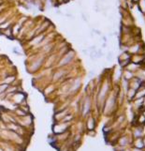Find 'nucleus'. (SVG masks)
<instances>
[{"label":"nucleus","instance_id":"obj_1","mask_svg":"<svg viewBox=\"0 0 145 151\" xmlns=\"http://www.w3.org/2000/svg\"><path fill=\"white\" fill-rule=\"evenodd\" d=\"M131 62L141 66V65L145 62V56L143 55H141V54L131 55Z\"/></svg>","mask_w":145,"mask_h":151},{"label":"nucleus","instance_id":"obj_2","mask_svg":"<svg viewBox=\"0 0 145 151\" xmlns=\"http://www.w3.org/2000/svg\"><path fill=\"white\" fill-rule=\"evenodd\" d=\"M141 83H142V81H141V80H140L137 76H135L131 81H129V87L137 91V90L141 87Z\"/></svg>","mask_w":145,"mask_h":151},{"label":"nucleus","instance_id":"obj_3","mask_svg":"<svg viewBox=\"0 0 145 151\" xmlns=\"http://www.w3.org/2000/svg\"><path fill=\"white\" fill-rule=\"evenodd\" d=\"M142 127H143V126L137 125V126L133 129L132 135H133L134 139H136V138H142V136H143V129H142Z\"/></svg>","mask_w":145,"mask_h":151},{"label":"nucleus","instance_id":"obj_4","mask_svg":"<svg viewBox=\"0 0 145 151\" xmlns=\"http://www.w3.org/2000/svg\"><path fill=\"white\" fill-rule=\"evenodd\" d=\"M135 76L136 75H135L134 72H130V71H128L126 69H124V71L122 72V78L126 80V81H128V82L131 81Z\"/></svg>","mask_w":145,"mask_h":151},{"label":"nucleus","instance_id":"obj_5","mask_svg":"<svg viewBox=\"0 0 145 151\" xmlns=\"http://www.w3.org/2000/svg\"><path fill=\"white\" fill-rule=\"evenodd\" d=\"M133 146L136 148H140V149H143V142H142V138H136L133 141Z\"/></svg>","mask_w":145,"mask_h":151},{"label":"nucleus","instance_id":"obj_6","mask_svg":"<svg viewBox=\"0 0 145 151\" xmlns=\"http://www.w3.org/2000/svg\"><path fill=\"white\" fill-rule=\"evenodd\" d=\"M141 65H138V64H135V63H132V62H131V63H130V64H129L126 69L135 73L136 72H138V71L140 70V68H141Z\"/></svg>","mask_w":145,"mask_h":151},{"label":"nucleus","instance_id":"obj_7","mask_svg":"<svg viewBox=\"0 0 145 151\" xmlns=\"http://www.w3.org/2000/svg\"><path fill=\"white\" fill-rule=\"evenodd\" d=\"M136 90H134V89H132V88H128V90L126 91V96H127V99H129V100H132L133 101V99H135V96H136Z\"/></svg>","mask_w":145,"mask_h":151},{"label":"nucleus","instance_id":"obj_8","mask_svg":"<svg viewBox=\"0 0 145 151\" xmlns=\"http://www.w3.org/2000/svg\"><path fill=\"white\" fill-rule=\"evenodd\" d=\"M129 144V140L126 136H123L121 139H120V142H119V145L122 146L123 147H126V146H127Z\"/></svg>","mask_w":145,"mask_h":151},{"label":"nucleus","instance_id":"obj_9","mask_svg":"<svg viewBox=\"0 0 145 151\" xmlns=\"http://www.w3.org/2000/svg\"><path fill=\"white\" fill-rule=\"evenodd\" d=\"M137 125H140V126H143L145 124V116L142 114H140V115L138 116V119H137Z\"/></svg>","mask_w":145,"mask_h":151},{"label":"nucleus","instance_id":"obj_10","mask_svg":"<svg viewBox=\"0 0 145 151\" xmlns=\"http://www.w3.org/2000/svg\"><path fill=\"white\" fill-rule=\"evenodd\" d=\"M126 59H131V55L128 54V53H123V54L121 55V56L119 57V60H120V61L126 60Z\"/></svg>","mask_w":145,"mask_h":151},{"label":"nucleus","instance_id":"obj_11","mask_svg":"<svg viewBox=\"0 0 145 151\" xmlns=\"http://www.w3.org/2000/svg\"><path fill=\"white\" fill-rule=\"evenodd\" d=\"M131 63V59H126V60H123V61H120V66L121 68L123 69H126L129 64Z\"/></svg>","mask_w":145,"mask_h":151},{"label":"nucleus","instance_id":"obj_12","mask_svg":"<svg viewBox=\"0 0 145 151\" xmlns=\"http://www.w3.org/2000/svg\"><path fill=\"white\" fill-rule=\"evenodd\" d=\"M139 5H140V8L142 12H145V0H140L139 1Z\"/></svg>","mask_w":145,"mask_h":151},{"label":"nucleus","instance_id":"obj_13","mask_svg":"<svg viewBox=\"0 0 145 151\" xmlns=\"http://www.w3.org/2000/svg\"><path fill=\"white\" fill-rule=\"evenodd\" d=\"M71 59H72V56H67V57L63 60V62H62L61 64H67V63H69V60H71Z\"/></svg>","mask_w":145,"mask_h":151},{"label":"nucleus","instance_id":"obj_14","mask_svg":"<svg viewBox=\"0 0 145 151\" xmlns=\"http://www.w3.org/2000/svg\"><path fill=\"white\" fill-rule=\"evenodd\" d=\"M112 58H113V53H112V52H110V53L107 55V60H108V61H111V60H112Z\"/></svg>","mask_w":145,"mask_h":151},{"label":"nucleus","instance_id":"obj_15","mask_svg":"<svg viewBox=\"0 0 145 151\" xmlns=\"http://www.w3.org/2000/svg\"><path fill=\"white\" fill-rule=\"evenodd\" d=\"M132 151H142V149H140V148H136V147H133Z\"/></svg>","mask_w":145,"mask_h":151},{"label":"nucleus","instance_id":"obj_16","mask_svg":"<svg viewBox=\"0 0 145 151\" xmlns=\"http://www.w3.org/2000/svg\"><path fill=\"white\" fill-rule=\"evenodd\" d=\"M142 108H145V97H143V99H142Z\"/></svg>","mask_w":145,"mask_h":151},{"label":"nucleus","instance_id":"obj_17","mask_svg":"<svg viewBox=\"0 0 145 151\" xmlns=\"http://www.w3.org/2000/svg\"><path fill=\"white\" fill-rule=\"evenodd\" d=\"M142 142H143V147H144V148H145V136L144 137H142Z\"/></svg>","mask_w":145,"mask_h":151},{"label":"nucleus","instance_id":"obj_18","mask_svg":"<svg viewBox=\"0 0 145 151\" xmlns=\"http://www.w3.org/2000/svg\"><path fill=\"white\" fill-rule=\"evenodd\" d=\"M142 109H143V111L141 112V114H142V115H143L145 116V108H142Z\"/></svg>","mask_w":145,"mask_h":151},{"label":"nucleus","instance_id":"obj_19","mask_svg":"<svg viewBox=\"0 0 145 151\" xmlns=\"http://www.w3.org/2000/svg\"><path fill=\"white\" fill-rule=\"evenodd\" d=\"M139 1H140V0H133V2H134V3H138Z\"/></svg>","mask_w":145,"mask_h":151},{"label":"nucleus","instance_id":"obj_20","mask_svg":"<svg viewBox=\"0 0 145 151\" xmlns=\"http://www.w3.org/2000/svg\"><path fill=\"white\" fill-rule=\"evenodd\" d=\"M122 151H130V150H122Z\"/></svg>","mask_w":145,"mask_h":151}]
</instances>
